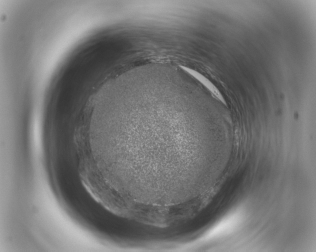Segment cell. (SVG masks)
I'll return each mask as SVG.
<instances>
[{
	"label": "cell",
	"instance_id": "obj_1",
	"mask_svg": "<svg viewBox=\"0 0 316 252\" xmlns=\"http://www.w3.org/2000/svg\"><path fill=\"white\" fill-rule=\"evenodd\" d=\"M180 68L186 72L188 73L196 80L202 84L207 88L218 99L224 104L226 102L224 97L215 86L204 76L190 68L186 66H180Z\"/></svg>",
	"mask_w": 316,
	"mask_h": 252
}]
</instances>
